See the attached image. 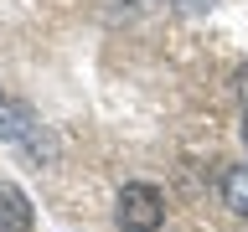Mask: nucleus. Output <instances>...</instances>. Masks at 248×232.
<instances>
[{
	"label": "nucleus",
	"mask_w": 248,
	"mask_h": 232,
	"mask_svg": "<svg viewBox=\"0 0 248 232\" xmlns=\"http://www.w3.org/2000/svg\"><path fill=\"white\" fill-rule=\"evenodd\" d=\"M243 145H248V114H243Z\"/></svg>",
	"instance_id": "obj_5"
},
{
	"label": "nucleus",
	"mask_w": 248,
	"mask_h": 232,
	"mask_svg": "<svg viewBox=\"0 0 248 232\" xmlns=\"http://www.w3.org/2000/svg\"><path fill=\"white\" fill-rule=\"evenodd\" d=\"M31 222H36L31 196L21 191V186L0 181V232H31Z\"/></svg>",
	"instance_id": "obj_2"
},
{
	"label": "nucleus",
	"mask_w": 248,
	"mask_h": 232,
	"mask_svg": "<svg viewBox=\"0 0 248 232\" xmlns=\"http://www.w3.org/2000/svg\"><path fill=\"white\" fill-rule=\"evenodd\" d=\"M114 222H119L124 232H155L160 222H166V196H160L150 181H129V186L119 191Z\"/></svg>",
	"instance_id": "obj_1"
},
{
	"label": "nucleus",
	"mask_w": 248,
	"mask_h": 232,
	"mask_svg": "<svg viewBox=\"0 0 248 232\" xmlns=\"http://www.w3.org/2000/svg\"><path fill=\"white\" fill-rule=\"evenodd\" d=\"M36 129H42V119L31 114V103H5L0 98V139L5 145H26Z\"/></svg>",
	"instance_id": "obj_3"
},
{
	"label": "nucleus",
	"mask_w": 248,
	"mask_h": 232,
	"mask_svg": "<svg viewBox=\"0 0 248 232\" xmlns=\"http://www.w3.org/2000/svg\"><path fill=\"white\" fill-rule=\"evenodd\" d=\"M222 196H228V206H232L238 217H248V165H232V170H228Z\"/></svg>",
	"instance_id": "obj_4"
}]
</instances>
